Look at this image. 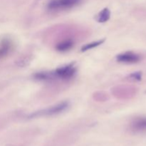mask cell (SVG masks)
Listing matches in <instances>:
<instances>
[{"instance_id": "obj_1", "label": "cell", "mask_w": 146, "mask_h": 146, "mask_svg": "<svg viewBox=\"0 0 146 146\" xmlns=\"http://www.w3.org/2000/svg\"><path fill=\"white\" fill-rule=\"evenodd\" d=\"M76 67L74 63H71L64 66L59 67L54 71L48 72V81L59 79L61 81H68L75 76Z\"/></svg>"}, {"instance_id": "obj_2", "label": "cell", "mask_w": 146, "mask_h": 146, "mask_svg": "<svg viewBox=\"0 0 146 146\" xmlns=\"http://www.w3.org/2000/svg\"><path fill=\"white\" fill-rule=\"evenodd\" d=\"M68 106H69V103L68 101H63L48 108L31 113V114L27 115V118H35L43 116H51V115H57L65 111L68 108Z\"/></svg>"}, {"instance_id": "obj_3", "label": "cell", "mask_w": 146, "mask_h": 146, "mask_svg": "<svg viewBox=\"0 0 146 146\" xmlns=\"http://www.w3.org/2000/svg\"><path fill=\"white\" fill-rule=\"evenodd\" d=\"M82 0H51L47 9L51 11H61L71 9L81 4Z\"/></svg>"}, {"instance_id": "obj_4", "label": "cell", "mask_w": 146, "mask_h": 146, "mask_svg": "<svg viewBox=\"0 0 146 146\" xmlns=\"http://www.w3.org/2000/svg\"><path fill=\"white\" fill-rule=\"evenodd\" d=\"M138 89L131 86H118L112 88V94L118 99H131L135 96Z\"/></svg>"}, {"instance_id": "obj_5", "label": "cell", "mask_w": 146, "mask_h": 146, "mask_svg": "<svg viewBox=\"0 0 146 146\" xmlns=\"http://www.w3.org/2000/svg\"><path fill=\"white\" fill-rule=\"evenodd\" d=\"M141 56L133 51H126L118 54L116 56L118 62L126 64H137L141 60Z\"/></svg>"}, {"instance_id": "obj_6", "label": "cell", "mask_w": 146, "mask_h": 146, "mask_svg": "<svg viewBox=\"0 0 146 146\" xmlns=\"http://www.w3.org/2000/svg\"><path fill=\"white\" fill-rule=\"evenodd\" d=\"M131 131L135 133L146 132V116H138L133 118L130 123Z\"/></svg>"}, {"instance_id": "obj_7", "label": "cell", "mask_w": 146, "mask_h": 146, "mask_svg": "<svg viewBox=\"0 0 146 146\" xmlns=\"http://www.w3.org/2000/svg\"><path fill=\"white\" fill-rule=\"evenodd\" d=\"M13 44L9 38H4L0 41V61L4 59L11 53Z\"/></svg>"}, {"instance_id": "obj_8", "label": "cell", "mask_w": 146, "mask_h": 146, "mask_svg": "<svg viewBox=\"0 0 146 146\" xmlns=\"http://www.w3.org/2000/svg\"><path fill=\"white\" fill-rule=\"evenodd\" d=\"M74 44H75V42H74V39H73V38L61 40L56 44L55 48L58 51L66 52V51L71 49L74 47Z\"/></svg>"}, {"instance_id": "obj_9", "label": "cell", "mask_w": 146, "mask_h": 146, "mask_svg": "<svg viewBox=\"0 0 146 146\" xmlns=\"http://www.w3.org/2000/svg\"><path fill=\"white\" fill-rule=\"evenodd\" d=\"M111 17V11L109 9L104 8L96 16V20L99 23H105L109 20Z\"/></svg>"}, {"instance_id": "obj_10", "label": "cell", "mask_w": 146, "mask_h": 146, "mask_svg": "<svg viewBox=\"0 0 146 146\" xmlns=\"http://www.w3.org/2000/svg\"><path fill=\"white\" fill-rule=\"evenodd\" d=\"M104 41H105V39L104 38V39H100L98 40V41H94V42L88 43V44L83 46L82 48H81V52H85V51H88V50L93 49V48H96V47L98 46H100L101 44H102Z\"/></svg>"}, {"instance_id": "obj_11", "label": "cell", "mask_w": 146, "mask_h": 146, "mask_svg": "<svg viewBox=\"0 0 146 146\" xmlns=\"http://www.w3.org/2000/svg\"><path fill=\"white\" fill-rule=\"evenodd\" d=\"M93 98L98 102H104V101H106L109 98V97H108L107 93H106L105 91H101L94 93L93 95Z\"/></svg>"}, {"instance_id": "obj_12", "label": "cell", "mask_w": 146, "mask_h": 146, "mask_svg": "<svg viewBox=\"0 0 146 146\" xmlns=\"http://www.w3.org/2000/svg\"><path fill=\"white\" fill-rule=\"evenodd\" d=\"M143 74L141 71H135V72L131 73V74L126 77V79L130 81H133V82H138L142 80Z\"/></svg>"}, {"instance_id": "obj_13", "label": "cell", "mask_w": 146, "mask_h": 146, "mask_svg": "<svg viewBox=\"0 0 146 146\" xmlns=\"http://www.w3.org/2000/svg\"><path fill=\"white\" fill-rule=\"evenodd\" d=\"M30 58L29 56H23L19 58V59L17 61V65L18 66L23 67L25 66L28 65L29 63L30 62Z\"/></svg>"}]
</instances>
